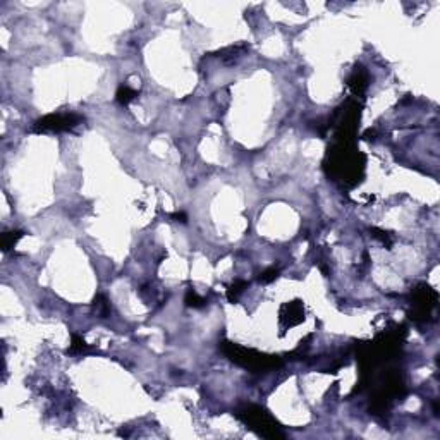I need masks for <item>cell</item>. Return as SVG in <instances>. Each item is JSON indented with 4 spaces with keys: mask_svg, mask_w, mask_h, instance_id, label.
<instances>
[{
    "mask_svg": "<svg viewBox=\"0 0 440 440\" xmlns=\"http://www.w3.org/2000/svg\"><path fill=\"white\" fill-rule=\"evenodd\" d=\"M93 306H95V310L102 315V318H105V317L108 315V311H110V306H108V301L105 299L104 296H96V298H95V303H93Z\"/></svg>",
    "mask_w": 440,
    "mask_h": 440,
    "instance_id": "10",
    "label": "cell"
},
{
    "mask_svg": "<svg viewBox=\"0 0 440 440\" xmlns=\"http://www.w3.org/2000/svg\"><path fill=\"white\" fill-rule=\"evenodd\" d=\"M70 352H86L89 351V346L86 344V340L83 339V337L79 335H72V342H70V348H69Z\"/></svg>",
    "mask_w": 440,
    "mask_h": 440,
    "instance_id": "9",
    "label": "cell"
},
{
    "mask_svg": "<svg viewBox=\"0 0 440 440\" xmlns=\"http://www.w3.org/2000/svg\"><path fill=\"white\" fill-rule=\"evenodd\" d=\"M279 275V268H268V270H265L262 275H260V282H263V284H268V282L275 281Z\"/></svg>",
    "mask_w": 440,
    "mask_h": 440,
    "instance_id": "11",
    "label": "cell"
},
{
    "mask_svg": "<svg viewBox=\"0 0 440 440\" xmlns=\"http://www.w3.org/2000/svg\"><path fill=\"white\" fill-rule=\"evenodd\" d=\"M244 287H246V282L244 281H234L232 284L227 287V299H229L230 303H236L237 298L244 292Z\"/></svg>",
    "mask_w": 440,
    "mask_h": 440,
    "instance_id": "6",
    "label": "cell"
},
{
    "mask_svg": "<svg viewBox=\"0 0 440 440\" xmlns=\"http://www.w3.org/2000/svg\"><path fill=\"white\" fill-rule=\"evenodd\" d=\"M170 217L174 218L176 222H182V224L188 222V217H186V213H182V211H176V213H172Z\"/></svg>",
    "mask_w": 440,
    "mask_h": 440,
    "instance_id": "12",
    "label": "cell"
},
{
    "mask_svg": "<svg viewBox=\"0 0 440 440\" xmlns=\"http://www.w3.org/2000/svg\"><path fill=\"white\" fill-rule=\"evenodd\" d=\"M24 236V232L21 230H12V232H4L2 234V249L4 251H9L11 248H14L18 241Z\"/></svg>",
    "mask_w": 440,
    "mask_h": 440,
    "instance_id": "5",
    "label": "cell"
},
{
    "mask_svg": "<svg viewBox=\"0 0 440 440\" xmlns=\"http://www.w3.org/2000/svg\"><path fill=\"white\" fill-rule=\"evenodd\" d=\"M136 96H138L136 89L131 88V86H127V85H122L121 88L117 89V93H115V100H117V104H121V105H127V104H131Z\"/></svg>",
    "mask_w": 440,
    "mask_h": 440,
    "instance_id": "4",
    "label": "cell"
},
{
    "mask_svg": "<svg viewBox=\"0 0 440 440\" xmlns=\"http://www.w3.org/2000/svg\"><path fill=\"white\" fill-rule=\"evenodd\" d=\"M349 86L352 88V93H354V95H361V93L365 91V88H366V78L361 74V72H359V70H354V74H352Z\"/></svg>",
    "mask_w": 440,
    "mask_h": 440,
    "instance_id": "7",
    "label": "cell"
},
{
    "mask_svg": "<svg viewBox=\"0 0 440 440\" xmlns=\"http://www.w3.org/2000/svg\"><path fill=\"white\" fill-rule=\"evenodd\" d=\"M85 119L78 114H48L33 124V133H66L78 127Z\"/></svg>",
    "mask_w": 440,
    "mask_h": 440,
    "instance_id": "3",
    "label": "cell"
},
{
    "mask_svg": "<svg viewBox=\"0 0 440 440\" xmlns=\"http://www.w3.org/2000/svg\"><path fill=\"white\" fill-rule=\"evenodd\" d=\"M222 348H224V352H226L234 363L244 366V368H249V370H253V371L270 370V368L281 366V359H279L277 356L262 354V352H258V351L241 348V346L232 344V342H224Z\"/></svg>",
    "mask_w": 440,
    "mask_h": 440,
    "instance_id": "2",
    "label": "cell"
},
{
    "mask_svg": "<svg viewBox=\"0 0 440 440\" xmlns=\"http://www.w3.org/2000/svg\"><path fill=\"white\" fill-rule=\"evenodd\" d=\"M237 418L244 423V425L256 432L258 435L265 437V439H284V432L281 430L279 423L272 418L268 411H265L260 406H248L244 409L237 411Z\"/></svg>",
    "mask_w": 440,
    "mask_h": 440,
    "instance_id": "1",
    "label": "cell"
},
{
    "mask_svg": "<svg viewBox=\"0 0 440 440\" xmlns=\"http://www.w3.org/2000/svg\"><path fill=\"white\" fill-rule=\"evenodd\" d=\"M184 303H186V306H189V308H203L207 301H205L203 298H201L196 291H193V289H189V291L186 292Z\"/></svg>",
    "mask_w": 440,
    "mask_h": 440,
    "instance_id": "8",
    "label": "cell"
}]
</instances>
